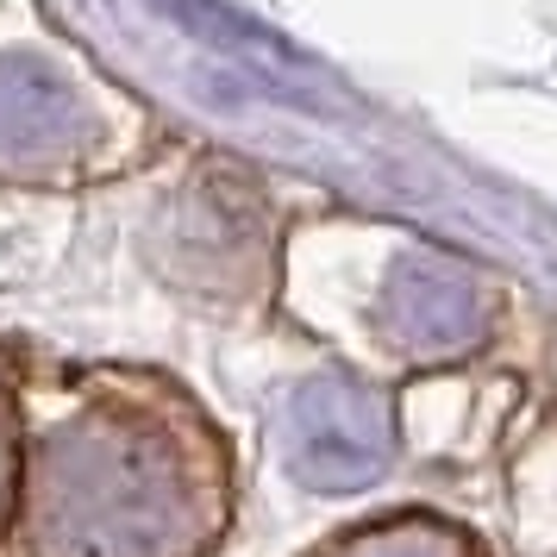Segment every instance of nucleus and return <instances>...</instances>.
Masks as SVG:
<instances>
[{"instance_id": "1", "label": "nucleus", "mask_w": 557, "mask_h": 557, "mask_svg": "<svg viewBox=\"0 0 557 557\" xmlns=\"http://www.w3.org/2000/svg\"><path fill=\"white\" fill-rule=\"evenodd\" d=\"M220 527V457L195 413L145 382H88L20 438L13 557H201Z\"/></svg>"}, {"instance_id": "2", "label": "nucleus", "mask_w": 557, "mask_h": 557, "mask_svg": "<svg viewBox=\"0 0 557 557\" xmlns=\"http://www.w3.org/2000/svg\"><path fill=\"white\" fill-rule=\"evenodd\" d=\"M76 107L38 70H0V151L7 157H38L57 138H70Z\"/></svg>"}, {"instance_id": "3", "label": "nucleus", "mask_w": 557, "mask_h": 557, "mask_svg": "<svg viewBox=\"0 0 557 557\" xmlns=\"http://www.w3.org/2000/svg\"><path fill=\"white\" fill-rule=\"evenodd\" d=\"M13 488H20V413H13V395L0 388V539L13 520Z\"/></svg>"}]
</instances>
